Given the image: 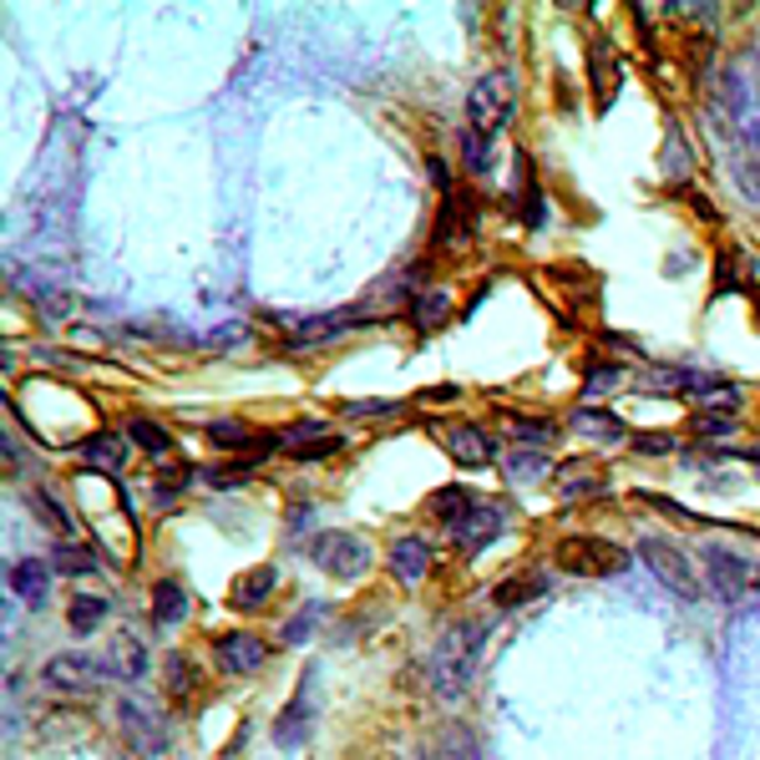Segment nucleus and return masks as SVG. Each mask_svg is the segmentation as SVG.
Wrapping results in <instances>:
<instances>
[{
    "mask_svg": "<svg viewBox=\"0 0 760 760\" xmlns=\"http://www.w3.org/2000/svg\"><path fill=\"white\" fill-rule=\"evenodd\" d=\"M482 639H487V624H452V629L437 639V649L427 654V679L441 700H462L466 685L476 675V659H482Z\"/></svg>",
    "mask_w": 760,
    "mask_h": 760,
    "instance_id": "f257e3e1",
    "label": "nucleus"
},
{
    "mask_svg": "<svg viewBox=\"0 0 760 760\" xmlns=\"http://www.w3.org/2000/svg\"><path fill=\"white\" fill-rule=\"evenodd\" d=\"M517 117V76L512 72H487L466 92V127L482 137H497Z\"/></svg>",
    "mask_w": 760,
    "mask_h": 760,
    "instance_id": "f03ea898",
    "label": "nucleus"
},
{
    "mask_svg": "<svg viewBox=\"0 0 760 760\" xmlns=\"http://www.w3.org/2000/svg\"><path fill=\"white\" fill-rule=\"evenodd\" d=\"M629 563V553L608 537H594V533H573V537H558L553 547V568L558 573H573V578H608Z\"/></svg>",
    "mask_w": 760,
    "mask_h": 760,
    "instance_id": "7ed1b4c3",
    "label": "nucleus"
},
{
    "mask_svg": "<svg viewBox=\"0 0 760 760\" xmlns=\"http://www.w3.org/2000/svg\"><path fill=\"white\" fill-rule=\"evenodd\" d=\"M309 563L320 573H330V578H340V583H356L370 573L376 547H370L360 533H320V537H309Z\"/></svg>",
    "mask_w": 760,
    "mask_h": 760,
    "instance_id": "20e7f679",
    "label": "nucleus"
},
{
    "mask_svg": "<svg viewBox=\"0 0 760 760\" xmlns=\"http://www.w3.org/2000/svg\"><path fill=\"white\" fill-rule=\"evenodd\" d=\"M639 558L649 563L654 578L665 583L669 594H679V598H705V578L695 573V563H689L675 543H665V537H644V543H639Z\"/></svg>",
    "mask_w": 760,
    "mask_h": 760,
    "instance_id": "39448f33",
    "label": "nucleus"
},
{
    "mask_svg": "<svg viewBox=\"0 0 760 760\" xmlns=\"http://www.w3.org/2000/svg\"><path fill=\"white\" fill-rule=\"evenodd\" d=\"M370 320H376L370 309H330V315H305V320H289L285 350H320V345H335L340 335H350L356 325H370Z\"/></svg>",
    "mask_w": 760,
    "mask_h": 760,
    "instance_id": "423d86ee",
    "label": "nucleus"
},
{
    "mask_svg": "<svg viewBox=\"0 0 760 760\" xmlns=\"http://www.w3.org/2000/svg\"><path fill=\"white\" fill-rule=\"evenodd\" d=\"M507 523H512L507 502H476V507L466 512L462 523H452V527H446V533H452L456 553H466V558H476L482 547H492L502 533H507Z\"/></svg>",
    "mask_w": 760,
    "mask_h": 760,
    "instance_id": "0eeeda50",
    "label": "nucleus"
},
{
    "mask_svg": "<svg viewBox=\"0 0 760 760\" xmlns=\"http://www.w3.org/2000/svg\"><path fill=\"white\" fill-rule=\"evenodd\" d=\"M107 675H112L107 659H96V654H86V649H66V654H51L47 659V685L57 689V695H86V689H96Z\"/></svg>",
    "mask_w": 760,
    "mask_h": 760,
    "instance_id": "6e6552de",
    "label": "nucleus"
},
{
    "mask_svg": "<svg viewBox=\"0 0 760 760\" xmlns=\"http://www.w3.org/2000/svg\"><path fill=\"white\" fill-rule=\"evenodd\" d=\"M264 665H269V644H264L259 634L234 629V634H218V639H214V669H218V675H228V679L259 675Z\"/></svg>",
    "mask_w": 760,
    "mask_h": 760,
    "instance_id": "1a4fd4ad",
    "label": "nucleus"
},
{
    "mask_svg": "<svg viewBox=\"0 0 760 760\" xmlns=\"http://www.w3.org/2000/svg\"><path fill=\"white\" fill-rule=\"evenodd\" d=\"M583 57H588V86H594V107L608 112V107H614V96H618V86H624V57H618V47L608 37H588Z\"/></svg>",
    "mask_w": 760,
    "mask_h": 760,
    "instance_id": "9d476101",
    "label": "nucleus"
},
{
    "mask_svg": "<svg viewBox=\"0 0 760 760\" xmlns=\"http://www.w3.org/2000/svg\"><path fill=\"white\" fill-rule=\"evenodd\" d=\"M437 431H441V446H446V456H452L456 466L482 472V466L497 462V441L476 427V421H452V427H437Z\"/></svg>",
    "mask_w": 760,
    "mask_h": 760,
    "instance_id": "9b49d317",
    "label": "nucleus"
},
{
    "mask_svg": "<svg viewBox=\"0 0 760 760\" xmlns=\"http://www.w3.org/2000/svg\"><path fill=\"white\" fill-rule=\"evenodd\" d=\"M386 558H391V573H396V583H401V588H417V583L431 578V568H437V553H431V543L421 533L391 537Z\"/></svg>",
    "mask_w": 760,
    "mask_h": 760,
    "instance_id": "f8f14e48",
    "label": "nucleus"
},
{
    "mask_svg": "<svg viewBox=\"0 0 760 760\" xmlns=\"http://www.w3.org/2000/svg\"><path fill=\"white\" fill-rule=\"evenodd\" d=\"M76 456H82V466H92V472L117 476L122 466L132 462V441L117 437V431H92V437L76 441Z\"/></svg>",
    "mask_w": 760,
    "mask_h": 760,
    "instance_id": "ddd939ff",
    "label": "nucleus"
},
{
    "mask_svg": "<svg viewBox=\"0 0 760 760\" xmlns=\"http://www.w3.org/2000/svg\"><path fill=\"white\" fill-rule=\"evenodd\" d=\"M117 720H122V736H127V746L137 750V756H163L167 736H163V725H157L153 710H143L137 700H117Z\"/></svg>",
    "mask_w": 760,
    "mask_h": 760,
    "instance_id": "4468645a",
    "label": "nucleus"
},
{
    "mask_svg": "<svg viewBox=\"0 0 760 760\" xmlns=\"http://www.w3.org/2000/svg\"><path fill=\"white\" fill-rule=\"evenodd\" d=\"M568 427L578 431L583 441H594V446H618V441L634 437V431L624 427V417L608 411V405H578V411H568Z\"/></svg>",
    "mask_w": 760,
    "mask_h": 760,
    "instance_id": "2eb2a0df",
    "label": "nucleus"
},
{
    "mask_svg": "<svg viewBox=\"0 0 760 760\" xmlns=\"http://www.w3.org/2000/svg\"><path fill=\"white\" fill-rule=\"evenodd\" d=\"M700 563H705V573H710V588L715 594H725V598H740L750 588V563L746 558H736L730 547H705L700 553Z\"/></svg>",
    "mask_w": 760,
    "mask_h": 760,
    "instance_id": "dca6fc26",
    "label": "nucleus"
},
{
    "mask_svg": "<svg viewBox=\"0 0 760 760\" xmlns=\"http://www.w3.org/2000/svg\"><path fill=\"white\" fill-rule=\"evenodd\" d=\"M274 588H279V568H274V563L244 568L234 578V588H228V608H234V614H254V608H264L274 598Z\"/></svg>",
    "mask_w": 760,
    "mask_h": 760,
    "instance_id": "f3484780",
    "label": "nucleus"
},
{
    "mask_svg": "<svg viewBox=\"0 0 760 760\" xmlns=\"http://www.w3.org/2000/svg\"><path fill=\"white\" fill-rule=\"evenodd\" d=\"M553 487H558L568 502H583V497H604L608 482H604V472H598V466H588V456H573V462H558Z\"/></svg>",
    "mask_w": 760,
    "mask_h": 760,
    "instance_id": "a211bd4d",
    "label": "nucleus"
},
{
    "mask_svg": "<svg viewBox=\"0 0 760 760\" xmlns=\"http://www.w3.org/2000/svg\"><path fill=\"white\" fill-rule=\"evenodd\" d=\"M405 320H411L417 335L446 330V320H452V295H446V289H417V299L405 305Z\"/></svg>",
    "mask_w": 760,
    "mask_h": 760,
    "instance_id": "6ab92c4d",
    "label": "nucleus"
},
{
    "mask_svg": "<svg viewBox=\"0 0 760 760\" xmlns=\"http://www.w3.org/2000/svg\"><path fill=\"white\" fill-rule=\"evenodd\" d=\"M309 720H315V705H309V695H305V689H299L295 700L285 705V715L274 720V730H269V736H274V746H279V750H295V746H305V740H309Z\"/></svg>",
    "mask_w": 760,
    "mask_h": 760,
    "instance_id": "aec40b11",
    "label": "nucleus"
},
{
    "mask_svg": "<svg viewBox=\"0 0 760 760\" xmlns=\"http://www.w3.org/2000/svg\"><path fill=\"white\" fill-rule=\"evenodd\" d=\"M543 594H547V573H517V578H502L497 588H492V604H497L502 614H517L523 604H537Z\"/></svg>",
    "mask_w": 760,
    "mask_h": 760,
    "instance_id": "412c9836",
    "label": "nucleus"
},
{
    "mask_svg": "<svg viewBox=\"0 0 760 760\" xmlns=\"http://www.w3.org/2000/svg\"><path fill=\"white\" fill-rule=\"evenodd\" d=\"M127 441H132V446H143V456H153L157 466L173 462V452H178V441H173V431L157 427L153 417H132V421H127Z\"/></svg>",
    "mask_w": 760,
    "mask_h": 760,
    "instance_id": "4be33fe9",
    "label": "nucleus"
},
{
    "mask_svg": "<svg viewBox=\"0 0 760 760\" xmlns=\"http://www.w3.org/2000/svg\"><path fill=\"white\" fill-rule=\"evenodd\" d=\"M188 482H193V466L173 456V462H163V472L153 476V487H147V502H153L157 512L178 507V502H183V492H188Z\"/></svg>",
    "mask_w": 760,
    "mask_h": 760,
    "instance_id": "5701e85b",
    "label": "nucleus"
},
{
    "mask_svg": "<svg viewBox=\"0 0 760 760\" xmlns=\"http://www.w3.org/2000/svg\"><path fill=\"white\" fill-rule=\"evenodd\" d=\"M188 614H193L188 588H183L178 578H157L153 583V618H157V624H163V629H173V624H183Z\"/></svg>",
    "mask_w": 760,
    "mask_h": 760,
    "instance_id": "b1692460",
    "label": "nucleus"
},
{
    "mask_svg": "<svg viewBox=\"0 0 760 760\" xmlns=\"http://www.w3.org/2000/svg\"><path fill=\"white\" fill-rule=\"evenodd\" d=\"M51 568L66 573V578H92V573L107 568V558H102L96 547H82V543H72V537H61L57 553H51Z\"/></svg>",
    "mask_w": 760,
    "mask_h": 760,
    "instance_id": "393cba45",
    "label": "nucleus"
},
{
    "mask_svg": "<svg viewBox=\"0 0 760 760\" xmlns=\"http://www.w3.org/2000/svg\"><path fill=\"white\" fill-rule=\"evenodd\" d=\"M476 502H482V497H476V492H466V487H437L427 497V517H437L441 527H452V523H462Z\"/></svg>",
    "mask_w": 760,
    "mask_h": 760,
    "instance_id": "a878e982",
    "label": "nucleus"
},
{
    "mask_svg": "<svg viewBox=\"0 0 760 760\" xmlns=\"http://www.w3.org/2000/svg\"><path fill=\"white\" fill-rule=\"evenodd\" d=\"M167 695L178 705H193L203 695V669L193 665V654H173L167 659Z\"/></svg>",
    "mask_w": 760,
    "mask_h": 760,
    "instance_id": "bb28decb",
    "label": "nucleus"
},
{
    "mask_svg": "<svg viewBox=\"0 0 760 760\" xmlns=\"http://www.w3.org/2000/svg\"><path fill=\"white\" fill-rule=\"evenodd\" d=\"M665 178L669 183H689V173H695V153H689V143H685V127H679L675 117H669V132H665Z\"/></svg>",
    "mask_w": 760,
    "mask_h": 760,
    "instance_id": "cd10ccee",
    "label": "nucleus"
},
{
    "mask_svg": "<svg viewBox=\"0 0 760 760\" xmlns=\"http://www.w3.org/2000/svg\"><path fill=\"white\" fill-rule=\"evenodd\" d=\"M11 588L25 598V604H47V594H51V573H47V563L21 558V563L11 568Z\"/></svg>",
    "mask_w": 760,
    "mask_h": 760,
    "instance_id": "c85d7f7f",
    "label": "nucleus"
},
{
    "mask_svg": "<svg viewBox=\"0 0 760 760\" xmlns=\"http://www.w3.org/2000/svg\"><path fill=\"white\" fill-rule=\"evenodd\" d=\"M107 669L112 675H122V679H143L147 675V644L137 639V634H122V639L112 644Z\"/></svg>",
    "mask_w": 760,
    "mask_h": 760,
    "instance_id": "c756f323",
    "label": "nucleus"
},
{
    "mask_svg": "<svg viewBox=\"0 0 760 760\" xmlns=\"http://www.w3.org/2000/svg\"><path fill=\"white\" fill-rule=\"evenodd\" d=\"M624 380H629V366H618V360H604V356H588V360H583V391H588V396L618 391Z\"/></svg>",
    "mask_w": 760,
    "mask_h": 760,
    "instance_id": "7c9ffc66",
    "label": "nucleus"
},
{
    "mask_svg": "<svg viewBox=\"0 0 760 760\" xmlns=\"http://www.w3.org/2000/svg\"><path fill=\"white\" fill-rule=\"evenodd\" d=\"M736 289H750V279H746V269H740V249L736 244H725V249H715L710 295H736Z\"/></svg>",
    "mask_w": 760,
    "mask_h": 760,
    "instance_id": "2f4dec72",
    "label": "nucleus"
},
{
    "mask_svg": "<svg viewBox=\"0 0 760 760\" xmlns=\"http://www.w3.org/2000/svg\"><path fill=\"white\" fill-rule=\"evenodd\" d=\"M507 476L512 482H533V476H547V472H558L553 466V456L543 452V446H517V452H507Z\"/></svg>",
    "mask_w": 760,
    "mask_h": 760,
    "instance_id": "473e14b6",
    "label": "nucleus"
},
{
    "mask_svg": "<svg viewBox=\"0 0 760 760\" xmlns=\"http://www.w3.org/2000/svg\"><path fill=\"white\" fill-rule=\"evenodd\" d=\"M507 437L523 441V446H547V441L558 437V421H553V417H517V411H512V417H507Z\"/></svg>",
    "mask_w": 760,
    "mask_h": 760,
    "instance_id": "72a5a7b5",
    "label": "nucleus"
},
{
    "mask_svg": "<svg viewBox=\"0 0 760 760\" xmlns=\"http://www.w3.org/2000/svg\"><path fill=\"white\" fill-rule=\"evenodd\" d=\"M25 502H31V512H37V517L51 527V533H66V537H72V512L61 507V497H57V492H51V487L25 492Z\"/></svg>",
    "mask_w": 760,
    "mask_h": 760,
    "instance_id": "f704fd0d",
    "label": "nucleus"
},
{
    "mask_svg": "<svg viewBox=\"0 0 760 760\" xmlns=\"http://www.w3.org/2000/svg\"><path fill=\"white\" fill-rule=\"evenodd\" d=\"M102 618H107V598H96V594H76L72 604H66V624H72L76 634L102 629Z\"/></svg>",
    "mask_w": 760,
    "mask_h": 760,
    "instance_id": "c9c22d12",
    "label": "nucleus"
},
{
    "mask_svg": "<svg viewBox=\"0 0 760 760\" xmlns=\"http://www.w3.org/2000/svg\"><path fill=\"white\" fill-rule=\"evenodd\" d=\"M750 401V386H730V380H720L710 396L700 401V411H710V417H730L736 421V411Z\"/></svg>",
    "mask_w": 760,
    "mask_h": 760,
    "instance_id": "e433bc0d",
    "label": "nucleus"
},
{
    "mask_svg": "<svg viewBox=\"0 0 760 760\" xmlns=\"http://www.w3.org/2000/svg\"><path fill=\"white\" fill-rule=\"evenodd\" d=\"M462 163H466V173H492V137H482V132H472V127H462Z\"/></svg>",
    "mask_w": 760,
    "mask_h": 760,
    "instance_id": "4c0bfd02",
    "label": "nucleus"
},
{
    "mask_svg": "<svg viewBox=\"0 0 760 760\" xmlns=\"http://www.w3.org/2000/svg\"><path fill=\"white\" fill-rule=\"evenodd\" d=\"M335 452H345L340 431H325V437H309V441H295V446H289L295 462H325V456H335Z\"/></svg>",
    "mask_w": 760,
    "mask_h": 760,
    "instance_id": "58836bf2",
    "label": "nucleus"
},
{
    "mask_svg": "<svg viewBox=\"0 0 760 760\" xmlns=\"http://www.w3.org/2000/svg\"><path fill=\"white\" fill-rule=\"evenodd\" d=\"M340 411L356 421H396L405 411V401H340Z\"/></svg>",
    "mask_w": 760,
    "mask_h": 760,
    "instance_id": "ea45409f",
    "label": "nucleus"
},
{
    "mask_svg": "<svg viewBox=\"0 0 760 760\" xmlns=\"http://www.w3.org/2000/svg\"><path fill=\"white\" fill-rule=\"evenodd\" d=\"M629 446L639 456H669V452H679V437L675 431H634Z\"/></svg>",
    "mask_w": 760,
    "mask_h": 760,
    "instance_id": "a19ab883",
    "label": "nucleus"
},
{
    "mask_svg": "<svg viewBox=\"0 0 760 760\" xmlns=\"http://www.w3.org/2000/svg\"><path fill=\"white\" fill-rule=\"evenodd\" d=\"M315 629H320V604H305V608H299V614L285 624V629H279V639H285L289 649H295V644H305Z\"/></svg>",
    "mask_w": 760,
    "mask_h": 760,
    "instance_id": "79ce46f5",
    "label": "nucleus"
},
{
    "mask_svg": "<svg viewBox=\"0 0 760 760\" xmlns=\"http://www.w3.org/2000/svg\"><path fill=\"white\" fill-rule=\"evenodd\" d=\"M736 427L740 421H730V417H710V411H689V431L700 441H710V437H736Z\"/></svg>",
    "mask_w": 760,
    "mask_h": 760,
    "instance_id": "37998d69",
    "label": "nucleus"
},
{
    "mask_svg": "<svg viewBox=\"0 0 760 760\" xmlns=\"http://www.w3.org/2000/svg\"><path fill=\"white\" fill-rule=\"evenodd\" d=\"M427 178L437 183V193H441V198H446V193H456V183H452V167H446V157H437V153L427 157Z\"/></svg>",
    "mask_w": 760,
    "mask_h": 760,
    "instance_id": "c03bdc74",
    "label": "nucleus"
},
{
    "mask_svg": "<svg viewBox=\"0 0 760 760\" xmlns=\"http://www.w3.org/2000/svg\"><path fill=\"white\" fill-rule=\"evenodd\" d=\"M685 198H689V208H695V218H705V224H720V208H715V203L705 198L700 188H685Z\"/></svg>",
    "mask_w": 760,
    "mask_h": 760,
    "instance_id": "a18cd8bd",
    "label": "nucleus"
},
{
    "mask_svg": "<svg viewBox=\"0 0 760 760\" xmlns=\"http://www.w3.org/2000/svg\"><path fill=\"white\" fill-rule=\"evenodd\" d=\"M299 527H309V507H289V537H299Z\"/></svg>",
    "mask_w": 760,
    "mask_h": 760,
    "instance_id": "49530a36",
    "label": "nucleus"
},
{
    "mask_svg": "<svg viewBox=\"0 0 760 760\" xmlns=\"http://www.w3.org/2000/svg\"><path fill=\"white\" fill-rule=\"evenodd\" d=\"M725 456H736V462H746V466H760V446H740V452H725Z\"/></svg>",
    "mask_w": 760,
    "mask_h": 760,
    "instance_id": "de8ad7c7",
    "label": "nucleus"
},
{
    "mask_svg": "<svg viewBox=\"0 0 760 760\" xmlns=\"http://www.w3.org/2000/svg\"><path fill=\"white\" fill-rule=\"evenodd\" d=\"M746 295H750V299H756V309H760V285H750V289H746Z\"/></svg>",
    "mask_w": 760,
    "mask_h": 760,
    "instance_id": "09e8293b",
    "label": "nucleus"
}]
</instances>
